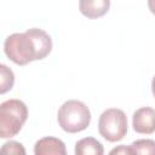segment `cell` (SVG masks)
<instances>
[{"instance_id": "4", "label": "cell", "mask_w": 155, "mask_h": 155, "mask_svg": "<svg viewBox=\"0 0 155 155\" xmlns=\"http://www.w3.org/2000/svg\"><path fill=\"white\" fill-rule=\"evenodd\" d=\"M98 132L108 142L121 140L127 133V116L117 108L104 110L98 120Z\"/></svg>"}, {"instance_id": "5", "label": "cell", "mask_w": 155, "mask_h": 155, "mask_svg": "<svg viewBox=\"0 0 155 155\" xmlns=\"http://www.w3.org/2000/svg\"><path fill=\"white\" fill-rule=\"evenodd\" d=\"M132 127L137 133L151 134L155 132V109L143 107L137 109L132 116Z\"/></svg>"}, {"instance_id": "6", "label": "cell", "mask_w": 155, "mask_h": 155, "mask_svg": "<svg viewBox=\"0 0 155 155\" xmlns=\"http://www.w3.org/2000/svg\"><path fill=\"white\" fill-rule=\"evenodd\" d=\"M35 155H65V144L56 137H44L39 139L34 145Z\"/></svg>"}, {"instance_id": "13", "label": "cell", "mask_w": 155, "mask_h": 155, "mask_svg": "<svg viewBox=\"0 0 155 155\" xmlns=\"http://www.w3.org/2000/svg\"><path fill=\"white\" fill-rule=\"evenodd\" d=\"M148 7L153 15H155V0H148Z\"/></svg>"}, {"instance_id": "2", "label": "cell", "mask_w": 155, "mask_h": 155, "mask_svg": "<svg viewBox=\"0 0 155 155\" xmlns=\"http://www.w3.org/2000/svg\"><path fill=\"white\" fill-rule=\"evenodd\" d=\"M57 121L61 128L67 133H78L90 126L91 111L85 103L70 99L59 107Z\"/></svg>"}, {"instance_id": "11", "label": "cell", "mask_w": 155, "mask_h": 155, "mask_svg": "<svg viewBox=\"0 0 155 155\" xmlns=\"http://www.w3.org/2000/svg\"><path fill=\"white\" fill-rule=\"evenodd\" d=\"M1 151L6 154H22V155L25 154V149L23 148V145L16 140H10L5 143L1 147Z\"/></svg>"}, {"instance_id": "3", "label": "cell", "mask_w": 155, "mask_h": 155, "mask_svg": "<svg viewBox=\"0 0 155 155\" xmlns=\"http://www.w3.org/2000/svg\"><path fill=\"white\" fill-rule=\"evenodd\" d=\"M28 119V108L19 99H7L0 105V137L11 138L19 133Z\"/></svg>"}, {"instance_id": "14", "label": "cell", "mask_w": 155, "mask_h": 155, "mask_svg": "<svg viewBox=\"0 0 155 155\" xmlns=\"http://www.w3.org/2000/svg\"><path fill=\"white\" fill-rule=\"evenodd\" d=\"M151 91H153V94L155 97V76L153 78V81H151Z\"/></svg>"}, {"instance_id": "1", "label": "cell", "mask_w": 155, "mask_h": 155, "mask_svg": "<svg viewBox=\"0 0 155 155\" xmlns=\"http://www.w3.org/2000/svg\"><path fill=\"white\" fill-rule=\"evenodd\" d=\"M52 50V39L42 29L30 28L24 33H13L5 39V54L17 65L46 58Z\"/></svg>"}, {"instance_id": "10", "label": "cell", "mask_w": 155, "mask_h": 155, "mask_svg": "<svg viewBox=\"0 0 155 155\" xmlns=\"http://www.w3.org/2000/svg\"><path fill=\"white\" fill-rule=\"evenodd\" d=\"M0 71H1V87H0V93L4 94L7 91H10L13 87L15 84V75L13 71L7 68L5 64L0 65Z\"/></svg>"}, {"instance_id": "12", "label": "cell", "mask_w": 155, "mask_h": 155, "mask_svg": "<svg viewBox=\"0 0 155 155\" xmlns=\"http://www.w3.org/2000/svg\"><path fill=\"white\" fill-rule=\"evenodd\" d=\"M110 154H133V150L131 147H125V145H120L113 150H110Z\"/></svg>"}, {"instance_id": "7", "label": "cell", "mask_w": 155, "mask_h": 155, "mask_svg": "<svg viewBox=\"0 0 155 155\" xmlns=\"http://www.w3.org/2000/svg\"><path fill=\"white\" fill-rule=\"evenodd\" d=\"M110 7V0H79L80 12L90 18L96 19L104 16Z\"/></svg>"}, {"instance_id": "9", "label": "cell", "mask_w": 155, "mask_h": 155, "mask_svg": "<svg viewBox=\"0 0 155 155\" xmlns=\"http://www.w3.org/2000/svg\"><path fill=\"white\" fill-rule=\"evenodd\" d=\"M133 154H154L155 155V140L153 139H138L130 145Z\"/></svg>"}, {"instance_id": "8", "label": "cell", "mask_w": 155, "mask_h": 155, "mask_svg": "<svg viewBox=\"0 0 155 155\" xmlns=\"http://www.w3.org/2000/svg\"><path fill=\"white\" fill-rule=\"evenodd\" d=\"M104 153L103 145L93 137H86L75 143L76 155H102Z\"/></svg>"}]
</instances>
